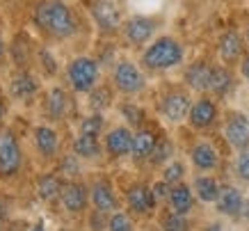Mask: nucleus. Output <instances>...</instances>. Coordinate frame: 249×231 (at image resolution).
Instances as JSON below:
<instances>
[{
    "mask_svg": "<svg viewBox=\"0 0 249 231\" xmlns=\"http://www.w3.org/2000/svg\"><path fill=\"white\" fill-rule=\"evenodd\" d=\"M62 170H64V174H69V176H73V174H78V163H76V154L73 156H69L64 163H62Z\"/></svg>",
    "mask_w": 249,
    "mask_h": 231,
    "instance_id": "nucleus-37",
    "label": "nucleus"
},
{
    "mask_svg": "<svg viewBox=\"0 0 249 231\" xmlns=\"http://www.w3.org/2000/svg\"><path fill=\"white\" fill-rule=\"evenodd\" d=\"M62 181L57 179V176H41L39 179V183H37V192H39V197L41 199H46V201H51V199H55L57 194H62Z\"/></svg>",
    "mask_w": 249,
    "mask_h": 231,
    "instance_id": "nucleus-26",
    "label": "nucleus"
},
{
    "mask_svg": "<svg viewBox=\"0 0 249 231\" xmlns=\"http://www.w3.org/2000/svg\"><path fill=\"white\" fill-rule=\"evenodd\" d=\"M211 80H213V67L206 64V62H195L185 71V82L196 92H211Z\"/></svg>",
    "mask_w": 249,
    "mask_h": 231,
    "instance_id": "nucleus-20",
    "label": "nucleus"
},
{
    "mask_svg": "<svg viewBox=\"0 0 249 231\" xmlns=\"http://www.w3.org/2000/svg\"><path fill=\"white\" fill-rule=\"evenodd\" d=\"M206 231H224V227H222L219 222H213V224H208V227H206Z\"/></svg>",
    "mask_w": 249,
    "mask_h": 231,
    "instance_id": "nucleus-40",
    "label": "nucleus"
},
{
    "mask_svg": "<svg viewBox=\"0 0 249 231\" xmlns=\"http://www.w3.org/2000/svg\"><path fill=\"white\" fill-rule=\"evenodd\" d=\"M242 51H245V39L240 37V32L235 30L222 32V37L217 41V53L222 58V62H227V64L238 62L242 58Z\"/></svg>",
    "mask_w": 249,
    "mask_h": 231,
    "instance_id": "nucleus-15",
    "label": "nucleus"
},
{
    "mask_svg": "<svg viewBox=\"0 0 249 231\" xmlns=\"http://www.w3.org/2000/svg\"><path fill=\"white\" fill-rule=\"evenodd\" d=\"M2 53H5V41H2V37H0V58H2Z\"/></svg>",
    "mask_w": 249,
    "mask_h": 231,
    "instance_id": "nucleus-43",
    "label": "nucleus"
},
{
    "mask_svg": "<svg viewBox=\"0 0 249 231\" xmlns=\"http://www.w3.org/2000/svg\"><path fill=\"white\" fill-rule=\"evenodd\" d=\"M106 149L112 158L128 156L133 149V133L126 126H117L106 135Z\"/></svg>",
    "mask_w": 249,
    "mask_h": 231,
    "instance_id": "nucleus-16",
    "label": "nucleus"
},
{
    "mask_svg": "<svg viewBox=\"0 0 249 231\" xmlns=\"http://www.w3.org/2000/svg\"><path fill=\"white\" fill-rule=\"evenodd\" d=\"M190 108H192V103H190V96L185 92H169V94L162 98V105H160L162 115H165L169 121H174V124L185 119L190 115Z\"/></svg>",
    "mask_w": 249,
    "mask_h": 231,
    "instance_id": "nucleus-12",
    "label": "nucleus"
},
{
    "mask_svg": "<svg viewBox=\"0 0 249 231\" xmlns=\"http://www.w3.org/2000/svg\"><path fill=\"white\" fill-rule=\"evenodd\" d=\"M188 119H190V124H192V128H199V131L211 128L213 124H215V119H217V105H215V101H213V98H206V96L195 101L192 108H190Z\"/></svg>",
    "mask_w": 249,
    "mask_h": 231,
    "instance_id": "nucleus-10",
    "label": "nucleus"
},
{
    "mask_svg": "<svg viewBox=\"0 0 249 231\" xmlns=\"http://www.w3.org/2000/svg\"><path fill=\"white\" fill-rule=\"evenodd\" d=\"M62 231H64V229H62Z\"/></svg>",
    "mask_w": 249,
    "mask_h": 231,
    "instance_id": "nucleus-46",
    "label": "nucleus"
},
{
    "mask_svg": "<svg viewBox=\"0 0 249 231\" xmlns=\"http://www.w3.org/2000/svg\"><path fill=\"white\" fill-rule=\"evenodd\" d=\"M160 227L162 231H190V222L185 215H178V213H165L162 220H160Z\"/></svg>",
    "mask_w": 249,
    "mask_h": 231,
    "instance_id": "nucleus-28",
    "label": "nucleus"
},
{
    "mask_svg": "<svg viewBox=\"0 0 249 231\" xmlns=\"http://www.w3.org/2000/svg\"><path fill=\"white\" fill-rule=\"evenodd\" d=\"M91 201H94V209L101 211V213H117L119 209V201H117V194H114L112 186L107 181H96L91 186L89 192Z\"/></svg>",
    "mask_w": 249,
    "mask_h": 231,
    "instance_id": "nucleus-18",
    "label": "nucleus"
},
{
    "mask_svg": "<svg viewBox=\"0 0 249 231\" xmlns=\"http://www.w3.org/2000/svg\"><path fill=\"white\" fill-rule=\"evenodd\" d=\"M158 144V135L149 131V128H142L133 135V149H130V156L133 160H149L153 156V149Z\"/></svg>",
    "mask_w": 249,
    "mask_h": 231,
    "instance_id": "nucleus-19",
    "label": "nucleus"
},
{
    "mask_svg": "<svg viewBox=\"0 0 249 231\" xmlns=\"http://www.w3.org/2000/svg\"><path fill=\"white\" fill-rule=\"evenodd\" d=\"M183 62V46L174 37L156 39L146 51L142 53V64L151 71H165Z\"/></svg>",
    "mask_w": 249,
    "mask_h": 231,
    "instance_id": "nucleus-2",
    "label": "nucleus"
},
{
    "mask_svg": "<svg viewBox=\"0 0 249 231\" xmlns=\"http://www.w3.org/2000/svg\"><path fill=\"white\" fill-rule=\"evenodd\" d=\"M0 117H2V105H0Z\"/></svg>",
    "mask_w": 249,
    "mask_h": 231,
    "instance_id": "nucleus-44",
    "label": "nucleus"
},
{
    "mask_svg": "<svg viewBox=\"0 0 249 231\" xmlns=\"http://www.w3.org/2000/svg\"><path fill=\"white\" fill-rule=\"evenodd\" d=\"M9 90H12V94H14L16 98H30L32 94L37 92V80H35L30 74H21L12 80Z\"/></svg>",
    "mask_w": 249,
    "mask_h": 231,
    "instance_id": "nucleus-25",
    "label": "nucleus"
},
{
    "mask_svg": "<svg viewBox=\"0 0 249 231\" xmlns=\"http://www.w3.org/2000/svg\"><path fill=\"white\" fill-rule=\"evenodd\" d=\"M192 190H195V197L199 201H204V204H215L219 197V181L215 176H208V174H201V176H196L195 183H192Z\"/></svg>",
    "mask_w": 249,
    "mask_h": 231,
    "instance_id": "nucleus-21",
    "label": "nucleus"
},
{
    "mask_svg": "<svg viewBox=\"0 0 249 231\" xmlns=\"http://www.w3.org/2000/svg\"><path fill=\"white\" fill-rule=\"evenodd\" d=\"M183 176H185V165L178 163V160H172V163H167L165 170H162V181H167L169 186L183 183Z\"/></svg>",
    "mask_w": 249,
    "mask_h": 231,
    "instance_id": "nucleus-29",
    "label": "nucleus"
},
{
    "mask_svg": "<svg viewBox=\"0 0 249 231\" xmlns=\"http://www.w3.org/2000/svg\"><path fill=\"white\" fill-rule=\"evenodd\" d=\"M35 142H37V149L41 151L44 156H53L55 151H57V144H60L57 133L48 126H39L37 131H35Z\"/></svg>",
    "mask_w": 249,
    "mask_h": 231,
    "instance_id": "nucleus-23",
    "label": "nucleus"
},
{
    "mask_svg": "<svg viewBox=\"0 0 249 231\" xmlns=\"http://www.w3.org/2000/svg\"><path fill=\"white\" fill-rule=\"evenodd\" d=\"M67 76L76 92H91L98 82V62L91 58H76L69 64Z\"/></svg>",
    "mask_w": 249,
    "mask_h": 231,
    "instance_id": "nucleus-3",
    "label": "nucleus"
},
{
    "mask_svg": "<svg viewBox=\"0 0 249 231\" xmlns=\"http://www.w3.org/2000/svg\"><path fill=\"white\" fill-rule=\"evenodd\" d=\"M215 206H217L219 215L238 217L242 215V209H245V197H242V192L235 186H222Z\"/></svg>",
    "mask_w": 249,
    "mask_h": 231,
    "instance_id": "nucleus-11",
    "label": "nucleus"
},
{
    "mask_svg": "<svg viewBox=\"0 0 249 231\" xmlns=\"http://www.w3.org/2000/svg\"><path fill=\"white\" fill-rule=\"evenodd\" d=\"M240 74L245 80H249V53L240 60Z\"/></svg>",
    "mask_w": 249,
    "mask_h": 231,
    "instance_id": "nucleus-38",
    "label": "nucleus"
},
{
    "mask_svg": "<svg viewBox=\"0 0 249 231\" xmlns=\"http://www.w3.org/2000/svg\"><path fill=\"white\" fill-rule=\"evenodd\" d=\"M126 201H128V209L135 215H149L156 211V204H158V199L153 197V190L144 183L130 186L128 192H126Z\"/></svg>",
    "mask_w": 249,
    "mask_h": 231,
    "instance_id": "nucleus-7",
    "label": "nucleus"
},
{
    "mask_svg": "<svg viewBox=\"0 0 249 231\" xmlns=\"http://www.w3.org/2000/svg\"><path fill=\"white\" fill-rule=\"evenodd\" d=\"M169 211L172 213H178V215L188 217L192 211H195V190L188 186V183H176L169 190Z\"/></svg>",
    "mask_w": 249,
    "mask_h": 231,
    "instance_id": "nucleus-13",
    "label": "nucleus"
},
{
    "mask_svg": "<svg viewBox=\"0 0 249 231\" xmlns=\"http://www.w3.org/2000/svg\"><path fill=\"white\" fill-rule=\"evenodd\" d=\"M172 156V144L167 140H158L156 149H153V156L149 158L153 165H160V163H167V158Z\"/></svg>",
    "mask_w": 249,
    "mask_h": 231,
    "instance_id": "nucleus-34",
    "label": "nucleus"
},
{
    "mask_svg": "<svg viewBox=\"0 0 249 231\" xmlns=\"http://www.w3.org/2000/svg\"><path fill=\"white\" fill-rule=\"evenodd\" d=\"M151 190H153V197L160 201V199H167V197H169V190H172V186H169L167 181L160 179L158 183H153V186H151Z\"/></svg>",
    "mask_w": 249,
    "mask_h": 231,
    "instance_id": "nucleus-36",
    "label": "nucleus"
},
{
    "mask_svg": "<svg viewBox=\"0 0 249 231\" xmlns=\"http://www.w3.org/2000/svg\"><path fill=\"white\" fill-rule=\"evenodd\" d=\"M107 231H135V224L126 213H112L107 220Z\"/></svg>",
    "mask_w": 249,
    "mask_h": 231,
    "instance_id": "nucleus-31",
    "label": "nucleus"
},
{
    "mask_svg": "<svg viewBox=\"0 0 249 231\" xmlns=\"http://www.w3.org/2000/svg\"><path fill=\"white\" fill-rule=\"evenodd\" d=\"M235 174H238V179L249 183V149L240 151V156L235 160Z\"/></svg>",
    "mask_w": 249,
    "mask_h": 231,
    "instance_id": "nucleus-35",
    "label": "nucleus"
},
{
    "mask_svg": "<svg viewBox=\"0 0 249 231\" xmlns=\"http://www.w3.org/2000/svg\"><path fill=\"white\" fill-rule=\"evenodd\" d=\"M121 115L130 121V126H142L144 124V112L133 103H124L121 105Z\"/></svg>",
    "mask_w": 249,
    "mask_h": 231,
    "instance_id": "nucleus-33",
    "label": "nucleus"
},
{
    "mask_svg": "<svg viewBox=\"0 0 249 231\" xmlns=\"http://www.w3.org/2000/svg\"><path fill=\"white\" fill-rule=\"evenodd\" d=\"M35 23L51 37L64 39L76 32V19L62 0H48L35 9Z\"/></svg>",
    "mask_w": 249,
    "mask_h": 231,
    "instance_id": "nucleus-1",
    "label": "nucleus"
},
{
    "mask_svg": "<svg viewBox=\"0 0 249 231\" xmlns=\"http://www.w3.org/2000/svg\"><path fill=\"white\" fill-rule=\"evenodd\" d=\"M247 39H249V30H247Z\"/></svg>",
    "mask_w": 249,
    "mask_h": 231,
    "instance_id": "nucleus-45",
    "label": "nucleus"
},
{
    "mask_svg": "<svg viewBox=\"0 0 249 231\" xmlns=\"http://www.w3.org/2000/svg\"><path fill=\"white\" fill-rule=\"evenodd\" d=\"M156 32V21L149 16H133L130 21H126L124 25V35L133 46H142L153 37Z\"/></svg>",
    "mask_w": 249,
    "mask_h": 231,
    "instance_id": "nucleus-9",
    "label": "nucleus"
},
{
    "mask_svg": "<svg viewBox=\"0 0 249 231\" xmlns=\"http://www.w3.org/2000/svg\"><path fill=\"white\" fill-rule=\"evenodd\" d=\"M190 158H192V165H195L199 172H213L219 165V154L217 149L213 147L211 142H196L195 147L190 149Z\"/></svg>",
    "mask_w": 249,
    "mask_h": 231,
    "instance_id": "nucleus-17",
    "label": "nucleus"
},
{
    "mask_svg": "<svg viewBox=\"0 0 249 231\" xmlns=\"http://www.w3.org/2000/svg\"><path fill=\"white\" fill-rule=\"evenodd\" d=\"M73 154L80 158H98L101 156V144H98L96 135H85L80 133L73 142Z\"/></svg>",
    "mask_w": 249,
    "mask_h": 231,
    "instance_id": "nucleus-22",
    "label": "nucleus"
},
{
    "mask_svg": "<svg viewBox=\"0 0 249 231\" xmlns=\"http://www.w3.org/2000/svg\"><path fill=\"white\" fill-rule=\"evenodd\" d=\"M41 58H44V67L48 69V71H51V74H53L55 71V64H53V60H51V55H48V53H41Z\"/></svg>",
    "mask_w": 249,
    "mask_h": 231,
    "instance_id": "nucleus-39",
    "label": "nucleus"
},
{
    "mask_svg": "<svg viewBox=\"0 0 249 231\" xmlns=\"http://www.w3.org/2000/svg\"><path fill=\"white\" fill-rule=\"evenodd\" d=\"M242 217L249 222V199H245V209H242Z\"/></svg>",
    "mask_w": 249,
    "mask_h": 231,
    "instance_id": "nucleus-41",
    "label": "nucleus"
},
{
    "mask_svg": "<svg viewBox=\"0 0 249 231\" xmlns=\"http://www.w3.org/2000/svg\"><path fill=\"white\" fill-rule=\"evenodd\" d=\"M21 167V147L12 133H0V174L12 176Z\"/></svg>",
    "mask_w": 249,
    "mask_h": 231,
    "instance_id": "nucleus-6",
    "label": "nucleus"
},
{
    "mask_svg": "<svg viewBox=\"0 0 249 231\" xmlns=\"http://www.w3.org/2000/svg\"><path fill=\"white\" fill-rule=\"evenodd\" d=\"M110 98H112V94H110L107 87H94V90H91V96H89V105L98 112V110H103V108H107V105L112 103Z\"/></svg>",
    "mask_w": 249,
    "mask_h": 231,
    "instance_id": "nucleus-32",
    "label": "nucleus"
},
{
    "mask_svg": "<svg viewBox=\"0 0 249 231\" xmlns=\"http://www.w3.org/2000/svg\"><path fill=\"white\" fill-rule=\"evenodd\" d=\"M224 137L238 151L249 149V117L242 112H233L224 124Z\"/></svg>",
    "mask_w": 249,
    "mask_h": 231,
    "instance_id": "nucleus-5",
    "label": "nucleus"
},
{
    "mask_svg": "<svg viewBox=\"0 0 249 231\" xmlns=\"http://www.w3.org/2000/svg\"><path fill=\"white\" fill-rule=\"evenodd\" d=\"M64 112H67V94L62 87H53L48 94V115L53 119H60L64 117Z\"/></svg>",
    "mask_w": 249,
    "mask_h": 231,
    "instance_id": "nucleus-27",
    "label": "nucleus"
},
{
    "mask_svg": "<svg viewBox=\"0 0 249 231\" xmlns=\"http://www.w3.org/2000/svg\"><path fill=\"white\" fill-rule=\"evenodd\" d=\"M103 126H106L103 115H101V112H94V115H89V117H85L83 119V124H80V133H85V135H101Z\"/></svg>",
    "mask_w": 249,
    "mask_h": 231,
    "instance_id": "nucleus-30",
    "label": "nucleus"
},
{
    "mask_svg": "<svg viewBox=\"0 0 249 231\" xmlns=\"http://www.w3.org/2000/svg\"><path fill=\"white\" fill-rule=\"evenodd\" d=\"M30 231H46V229H44V224H35Z\"/></svg>",
    "mask_w": 249,
    "mask_h": 231,
    "instance_id": "nucleus-42",
    "label": "nucleus"
},
{
    "mask_svg": "<svg viewBox=\"0 0 249 231\" xmlns=\"http://www.w3.org/2000/svg\"><path fill=\"white\" fill-rule=\"evenodd\" d=\"M62 204H64V209L69 213H83L87 209V204H89V192H87V188L83 183H78V181H71L67 186L62 188Z\"/></svg>",
    "mask_w": 249,
    "mask_h": 231,
    "instance_id": "nucleus-14",
    "label": "nucleus"
},
{
    "mask_svg": "<svg viewBox=\"0 0 249 231\" xmlns=\"http://www.w3.org/2000/svg\"><path fill=\"white\" fill-rule=\"evenodd\" d=\"M231 85H233V76H231V71L227 67H213L211 92L215 96H227Z\"/></svg>",
    "mask_w": 249,
    "mask_h": 231,
    "instance_id": "nucleus-24",
    "label": "nucleus"
},
{
    "mask_svg": "<svg viewBox=\"0 0 249 231\" xmlns=\"http://www.w3.org/2000/svg\"><path fill=\"white\" fill-rule=\"evenodd\" d=\"M91 16H94V21L101 30L106 32H114L119 30L121 25V12L119 7L114 5L112 0H98L94 2V7H91Z\"/></svg>",
    "mask_w": 249,
    "mask_h": 231,
    "instance_id": "nucleus-8",
    "label": "nucleus"
},
{
    "mask_svg": "<svg viewBox=\"0 0 249 231\" xmlns=\"http://www.w3.org/2000/svg\"><path fill=\"white\" fill-rule=\"evenodd\" d=\"M114 85L117 90L124 92V94H140L144 90V76L142 71L128 60H121L117 67H114Z\"/></svg>",
    "mask_w": 249,
    "mask_h": 231,
    "instance_id": "nucleus-4",
    "label": "nucleus"
}]
</instances>
